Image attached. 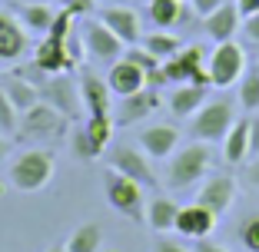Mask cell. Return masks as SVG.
I'll list each match as a JSON object with an SVG mask.
<instances>
[{"instance_id": "6da1fadb", "label": "cell", "mask_w": 259, "mask_h": 252, "mask_svg": "<svg viewBox=\"0 0 259 252\" xmlns=\"http://www.w3.org/2000/svg\"><path fill=\"white\" fill-rule=\"evenodd\" d=\"M213 146L193 139L190 146L176 149L166 160V189H190V186H199L209 176V166H213Z\"/></svg>"}, {"instance_id": "7a4b0ae2", "label": "cell", "mask_w": 259, "mask_h": 252, "mask_svg": "<svg viewBox=\"0 0 259 252\" xmlns=\"http://www.w3.org/2000/svg\"><path fill=\"white\" fill-rule=\"evenodd\" d=\"M57 173V156L44 146H30L10 160V169H7V179L14 189L20 192H40Z\"/></svg>"}, {"instance_id": "3957f363", "label": "cell", "mask_w": 259, "mask_h": 252, "mask_svg": "<svg viewBox=\"0 0 259 252\" xmlns=\"http://www.w3.org/2000/svg\"><path fill=\"white\" fill-rule=\"evenodd\" d=\"M190 120H193L190 123L193 139L216 146V143H223V139H226V133L233 130V123H236V103H233V99H226V96L206 99L203 107L190 116Z\"/></svg>"}, {"instance_id": "277c9868", "label": "cell", "mask_w": 259, "mask_h": 252, "mask_svg": "<svg viewBox=\"0 0 259 252\" xmlns=\"http://www.w3.org/2000/svg\"><path fill=\"white\" fill-rule=\"evenodd\" d=\"M206 70H209V86L229 90L246 73V50L236 40H223V43L213 46V54L206 57Z\"/></svg>"}, {"instance_id": "5b68a950", "label": "cell", "mask_w": 259, "mask_h": 252, "mask_svg": "<svg viewBox=\"0 0 259 252\" xmlns=\"http://www.w3.org/2000/svg\"><path fill=\"white\" fill-rule=\"evenodd\" d=\"M206 46L203 43H190L180 46V54H173L169 60H163V77L166 83H203L209 86V70H206Z\"/></svg>"}, {"instance_id": "8992f818", "label": "cell", "mask_w": 259, "mask_h": 252, "mask_svg": "<svg viewBox=\"0 0 259 252\" xmlns=\"http://www.w3.org/2000/svg\"><path fill=\"white\" fill-rule=\"evenodd\" d=\"M67 130H70V120L57 107H50L47 99H40L27 113H20V126H17V133L23 139H60L67 136Z\"/></svg>"}, {"instance_id": "52a82bcc", "label": "cell", "mask_w": 259, "mask_h": 252, "mask_svg": "<svg viewBox=\"0 0 259 252\" xmlns=\"http://www.w3.org/2000/svg\"><path fill=\"white\" fill-rule=\"evenodd\" d=\"M103 196H107L110 209H116L120 216H130V219H143V186L130 176L116 173V169L107 166V176H103Z\"/></svg>"}, {"instance_id": "ba28073f", "label": "cell", "mask_w": 259, "mask_h": 252, "mask_svg": "<svg viewBox=\"0 0 259 252\" xmlns=\"http://www.w3.org/2000/svg\"><path fill=\"white\" fill-rule=\"evenodd\" d=\"M80 37H83V50L97 63H113V60H120L123 50H126V43H123L100 17H87V20L80 23Z\"/></svg>"}, {"instance_id": "9c48e42d", "label": "cell", "mask_w": 259, "mask_h": 252, "mask_svg": "<svg viewBox=\"0 0 259 252\" xmlns=\"http://www.w3.org/2000/svg\"><path fill=\"white\" fill-rule=\"evenodd\" d=\"M150 156L140 149V146H130V143H113L107 149V166L116 169V173L137 179L140 186H156V173L150 166Z\"/></svg>"}, {"instance_id": "30bf717a", "label": "cell", "mask_w": 259, "mask_h": 252, "mask_svg": "<svg viewBox=\"0 0 259 252\" xmlns=\"http://www.w3.org/2000/svg\"><path fill=\"white\" fill-rule=\"evenodd\" d=\"M160 110V93L153 86H143V90L130 93V96H120V103H113V126H133V123H143L146 116H153Z\"/></svg>"}, {"instance_id": "8fae6325", "label": "cell", "mask_w": 259, "mask_h": 252, "mask_svg": "<svg viewBox=\"0 0 259 252\" xmlns=\"http://www.w3.org/2000/svg\"><path fill=\"white\" fill-rule=\"evenodd\" d=\"M40 99H47L50 107H57L67 120H76V113L83 107L80 103V86H76V80L70 73H54V77L40 86Z\"/></svg>"}, {"instance_id": "7c38bea8", "label": "cell", "mask_w": 259, "mask_h": 252, "mask_svg": "<svg viewBox=\"0 0 259 252\" xmlns=\"http://www.w3.org/2000/svg\"><path fill=\"white\" fill-rule=\"evenodd\" d=\"M30 54V33L14 10H0V63H17Z\"/></svg>"}, {"instance_id": "4fadbf2b", "label": "cell", "mask_w": 259, "mask_h": 252, "mask_svg": "<svg viewBox=\"0 0 259 252\" xmlns=\"http://www.w3.org/2000/svg\"><path fill=\"white\" fill-rule=\"evenodd\" d=\"M236 179L233 176H226V173H209L199 183V189H196V199L193 203H199V206H206V209H213L216 216H223V213H229V206H233V199H236Z\"/></svg>"}, {"instance_id": "5bb4252c", "label": "cell", "mask_w": 259, "mask_h": 252, "mask_svg": "<svg viewBox=\"0 0 259 252\" xmlns=\"http://www.w3.org/2000/svg\"><path fill=\"white\" fill-rule=\"evenodd\" d=\"M97 17L107 23V27H110V30H113L126 46L140 43V37H143V17L130 7V4H103V10H100Z\"/></svg>"}, {"instance_id": "9a60e30c", "label": "cell", "mask_w": 259, "mask_h": 252, "mask_svg": "<svg viewBox=\"0 0 259 252\" xmlns=\"http://www.w3.org/2000/svg\"><path fill=\"white\" fill-rule=\"evenodd\" d=\"M137 146L143 149L150 160H169L180 146V130L173 123H156V126H146L143 133H137Z\"/></svg>"}, {"instance_id": "2e32d148", "label": "cell", "mask_w": 259, "mask_h": 252, "mask_svg": "<svg viewBox=\"0 0 259 252\" xmlns=\"http://www.w3.org/2000/svg\"><path fill=\"white\" fill-rule=\"evenodd\" d=\"M216 222H220V216H216L213 209L199 206V203H190V206H180L173 229L186 239H209L213 229H216Z\"/></svg>"}, {"instance_id": "e0dca14e", "label": "cell", "mask_w": 259, "mask_h": 252, "mask_svg": "<svg viewBox=\"0 0 259 252\" xmlns=\"http://www.w3.org/2000/svg\"><path fill=\"white\" fill-rule=\"evenodd\" d=\"M239 27H243V14H239V7H236V4H229V0H223L213 14L203 17V30H206V37L213 40V43L236 40Z\"/></svg>"}, {"instance_id": "ac0fdd59", "label": "cell", "mask_w": 259, "mask_h": 252, "mask_svg": "<svg viewBox=\"0 0 259 252\" xmlns=\"http://www.w3.org/2000/svg\"><path fill=\"white\" fill-rule=\"evenodd\" d=\"M80 103L87 107V116H110L113 113V93H110L107 80L87 70L80 77Z\"/></svg>"}, {"instance_id": "d6986e66", "label": "cell", "mask_w": 259, "mask_h": 252, "mask_svg": "<svg viewBox=\"0 0 259 252\" xmlns=\"http://www.w3.org/2000/svg\"><path fill=\"white\" fill-rule=\"evenodd\" d=\"M33 63H37L40 70H47L50 77H54V73H73V70H76V63L70 60V54H67L63 37H50V33L37 43V50H33Z\"/></svg>"}, {"instance_id": "ffe728a7", "label": "cell", "mask_w": 259, "mask_h": 252, "mask_svg": "<svg viewBox=\"0 0 259 252\" xmlns=\"http://www.w3.org/2000/svg\"><path fill=\"white\" fill-rule=\"evenodd\" d=\"M103 80H107L110 93H113L116 99L130 96V93H137V90L146 86V73L137 67V63H130L126 57H120V60L110 63V70H107V77H103Z\"/></svg>"}, {"instance_id": "44dd1931", "label": "cell", "mask_w": 259, "mask_h": 252, "mask_svg": "<svg viewBox=\"0 0 259 252\" xmlns=\"http://www.w3.org/2000/svg\"><path fill=\"white\" fill-rule=\"evenodd\" d=\"M206 99H209V86H203V83H180L173 93H169L166 107H169V113H173L176 120H190Z\"/></svg>"}, {"instance_id": "7402d4cb", "label": "cell", "mask_w": 259, "mask_h": 252, "mask_svg": "<svg viewBox=\"0 0 259 252\" xmlns=\"http://www.w3.org/2000/svg\"><path fill=\"white\" fill-rule=\"evenodd\" d=\"M17 17H20V23L27 27V33H30V37H47V33H50V27H54L57 10L50 7V4L23 0L20 7H17Z\"/></svg>"}, {"instance_id": "603a6c76", "label": "cell", "mask_w": 259, "mask_h": 252, "mask_svg": "<svg viewBox=\"0 0 259 252\" xmlns=\"http://www.w3.org/2000/svg\"><path fill=\"white\" fill-rule=\"evenodd\" d=\"M220 146H223V160H226L229 166H243V163L249 160V116L233 123V130L226 133V139H223Z\"/></svg>"}, {"instance_id": "cb8c5ba5", "label": "cell", "mask_w": 259, "mask_h": 252, "mask_svg": "<svg viewBox=\"0 0 259 252\" xmlns=\"http://www.w3.org/2000/svg\"><path fill=\"white\" fill-rule=\"evenodd\" d=\"M0 90H4V96L14 103L17 113H27L33 103H40V86H33L30 80L17 77V73H10V77L0 80Z\"/></svg>"}, {"instance_id": "d4e9b609", "label": "cell", "mask_w": 259, "mask_h": 252, "mask_svg": "<svg viewBox=\"0 0 259 252\" xmlns=\"http://www.w3.org/2000/svg\"><path fill=\"white\" fill-rule=\"evenodd\" d=\"M176 213H180V206H176L169 196H156L150 206H146L143 219L156 236H166V232H173V226H176Z\"/></svg>"}, {"instance_id": "484cf974", "label": "cell", "mask_w": 259, "mask_h": 252, "mask_svg": "<svg viewBox=\"0 0 259 252\" xmlns=\"http://www.w3.org/2000/svg\"><path fill=\"white\" fill-rule=\"evenodd\" d=\"M183 0H146V20L156 30H169L183 20Z\"/></svg>"}, {"instance_id": "4316f807", "label": "cell", "mask_w": 259, "mask_h": 252, "mask_svg": "<svg viewBox=\"0 0 259 252\" xmlns=\"http://www.w3.org/2000/svg\"><path fill=\"white\" fill-rule=\"evenodd\" d=\"M140 46H143V50H150L156 60H169L173 54H180L183 40L176 37V33H169V30H156V27H153L150 33H143V37H140Z\"/></svg>"}, {"instance_id": "83f0119b", "label": "cell", "mask_w": 259, "mask_h": 252, "mask_svg": "<svg viewBox=\"0 0 259 252\" xmlns=\"http://www.w3.org/2000/svg\"><path fill=\"white\" fill-rule=\"evenodd\" d=\"M67 252H100L103 245V229H100L97 222H83V226H76L73 232L67 236Z\"/></svg>"}, {"instance_id": "f1b7e54d", "label": "cell", "mask_w": 259, "mask_h": 252, "mask_svg": "<svg viewBox=\"0 0 259 252\" xmlns=\"http://www.w3.org/2000/svg\"><path fill=\"white\" fill-rule=\"evenodd\" d=\"M239 107L246 113H259V67H246L239 77Z\"/></svg>"}, {"instance_id": "f546056e", "label": "cell", "mask_w": 259, "mask_h": 252, "mask_svg": "<svg viewBox=\"0 0 259 252\" xmlns=\"http://www.w3.org/2000/svg\"><path fill=\"white\" fill-rule=\"evenodd\" d=\"M83 130L100 149L110 146V136H113V116H87L83 120Z\"/></svg>"}, {"instance_id": "4dcf8cb0", "label": "cell", "mask_w": 259, "mask_h": 252, "mask_svg": "<svg viewBox=\"0 0 259 252\" xmlns=\"http://www.w3.org/2000/svg\"><path fill=\"white\" fill-rule=\"evenodd\" d=\"M70 149H73V156H76L80 163H93L100 153H103V149H100V146L93 143L90 136H87V130H83V126H80V130H76L73 136H70Z\"/></svg>"}, {"instance_id": "1f68e13d", "label": "cell", "mask_w": 259, "mask_h": 252, "mask_svg": "<svg viewBox=\"0 0 259 252\" xmlns=\"http://www.w3.org/2000/svg\"><path fill=\"white\" fill-rule=\"evenodd\" d=\"M17 126H20V113H17L14 103H10V99L4 96V90H0V133H4V136H14Z\"/></svg>"}, {"instance_id": "d6a6232c", "label": "cell", "mask_w": 259, "mask_h": 252, "mask_svg": "<svg viewBox=\"0 0 259 252\" xmlns=\"http://www.w3.org/2000/svg\"><path fill=\"white\" fill-rule=\"evenodd\" d=\"M123 57H126L130 63H137L140 70H143V73H153V70L160 67L163 60H156V57L150 54V50H143V46L140 43H133V46H126V50H123Z\"/></svg>"}, {"instance_id": "836d02e7", "label": "cell", "mask_w": 259, "mask_h": 252, "mask_svg": "<svg viewBox=\"0 0 259 252\" xmlns=\"http://www.w3.org/2000/svg\"><path fill=\"white\" fill-rule=\"evenodd\" d=\"M239 242L246 252H259V216H249L239 222Z\"/></svg>"}, {"instance_id": "e575fe53", "label": "cell", "mask_w": 259, "mask_h": 252, "mask_svg": "<svg viewBox=\"0 0 259 252\" xmlns=\"http://www.w3.org/2000/svg\"><path fill=\"white\" fill-rule=\"evenodd\" d=\"M97 4L100 0H57V7L70 10L73 17H90L93 10H97Z\"/></svg>"}, {"instance_id": "d590c367", "label": "cell", "mask_w": 259, "mask_h": 252, "mask_svg": "<svg viewBox=\"0 0 259 252\" xmlns=\"http://www.w3.org/2000/svg\"><path fill=\"white\" fill-rule=\"evenodd\" d=\"M239 30L246 33V40H249V43H256V46H259V14L243 17V27H239Z\"/></svg>"}, {"instance_id": "8d00e7d4", "label": "cell", "mask_w": 259, "mask_h": 252, "mask_svg": "<svg viewBox=\"0 0 259 252\" xmlns=\"http://www.w3.org/2000/svg\"><path fill=\"white\" fill-rule=\"evenodd\" d=\"M150 252H193V249H186L183 242H173V239H153Z\"/></svg>"}, {"instance_id": "74e56055", "label": "cell", "mask_w": 259, "mask_h": 252, "mask_svg": "<svg viewBox=\"0 0 259 252\" xmlns=\"http://www.w3.org/2000/svg\"><path fill=\"white\" fill-rule=\"evenodd\" d=\"M243 179H246V183H249V186H259V153H256V156H249V160H246Z\"/></svg>"}, {"instance_id": "f35d334b", "label": "cell", "mask_w": 259, "mask_h": 252, "mask_svg": "<svg viewBox=\"0 0 259 252\" xmlns=\"http://www.w3.org/2000/svg\"><path fill=\"white\" fill-rule=\"evenodd\" d=\"M259 153V113L249 116V156Z\"/></svg>"}, {"instance_id": "ab89813d", "label": "cell", "mask_w": 259, "mask_h": 252, "mask_svg": "<svg viewBox=\"0 0 259 252\" xmlns=\"http://www.w3.org/2000/svg\"><path fill=\"white\" fill-rule=\"evenodd\" d=\"M223 0H190V7H193V14L196 17H206V14H213L216 7H220Z\"/></svg>"}, {"instance_id": "60d3db41", "label": "cell", "mask_w": 259, "mask_h": 252, "mask_svg": "<svg viewBox=\"0 0 259 252\" xmlns=\"http://www.w3.org/2000/svg\"><path fill=\"white\" fill-rule=\"evenodd\" d=\"M193 252H229V249H223L213 239H193Z\"/></svg>"}, {"instance_id": "b9f144b4", "label": "cell", "mask_w": 259, "mask_h": 252, "mask_svg": "<svg viewBox=\"0 0 259 252\" xmlns=\"http://www.w3.org/2000/svg\"><path fill=\"white\" fill-rule=\"evenodd\" d=\"M236 7L243 17H252V14H259V0H236Z\"/></svg>"}, {"instance_id": "7bdbcfd3", "label": "cell", "mask_w": 259, "mask_h": 252, "mask_svg": "<svg viewBox=\"0 0 259 252\" xmlns=\"http://www.w3.org/2000/svg\"><path fill=\"white\" fill-rule=\"evenodd\" d=\"M7 156H10V139L0 133V160H7Z\"/></svg>"}, {"instance_id": "ee69618b", "label": "cell", "mask_w": 259, "mask_h": 252, "mask_svg": "<svg viewBox=\"0 0 259 252\" xmlns=\"http://www.w3.org/2000/svg\"><path fill=\"white\" fill-rule=\"evenodd\" d=\"M44 252H67V245H47Z\"/></svg>"}, {"instance_id": "f6af8a7d", "label": "cell", "mask_w": 259, "mask_h": 252, "mask_svg": "<svg viewBox=\"0 0 259 252\" xmlns=\"http://www.w3.org/2000/svg\"><path fill=\"white\" fill-rule=\"evenodd\" d=\"M103 4H130V0H103Z\"/></svg>"}, {"instance_id": "bcb514c9", "label": "cell", "mask_w": 259, "mask_h": 252, "mask_svg": "<svg viewBox=\"0 0 259 252\" xmlns=\"http://www.w3.org/2000/svg\"><path fill=\"white\" fill-rule=\"evenodd\" d=\"M37 4H47V0H37Z\"/></svg>"}, {"instance_id": "7dc6e473", "label": "cell", "mask_w": 259, "mask_h": 252, "mask_svg": "<svg viewBox=\"0 0 259 252\" xmlns=\"http://www.w3.org/2000/svg\"><path fill=\"white\" fill-rule=\"evenodd\" d=\"M0 192H4V186H0Z\"/></svg>"}]
</instances>
